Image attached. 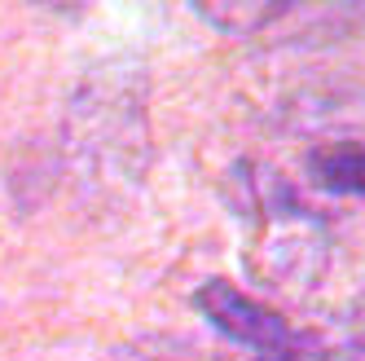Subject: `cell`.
Here are the masks:
<instances>
[{"instance_id":"cell-1","label":"cell","mask_w":365,"mask_h":361,"mask_svg":"<svg viewBox=\"0 0 365 361\" xmlns=\"http://www.w3.org/2000/svg\"><path fill=\"white\" fill-rule=\"evenodd\" d=\"M255 212H259V234L251 260L259 278L277 282V287H312L330 255L326 225L277 176L255 190Z\"/></svg>"},{"instance_id":"cell-2","label":"cell","mask_w":365,"mask_h":361,"mask_svg":"<svg viewBox=\"0 0 365 361\" xmlns=\"http://www.w3.org/2000/svg\"><path fill=\"white\" fill-rule=\"evenodd\" d=\"M194 308L212 322L233 348H242L247 361H326V348L317 335L295 330L282 313L255 295L238 291L233 282L212 278L194 291Z\"/></svg>"},{"instance_id":"cell-3","label":"cell","mask_w":365,"mask_h":361,"mask_svg":"<svg viewBox=\"0 0 365 361\" xmlns=\"http://www.w3.org/2000/svg\"><path fill=\"white\" fill-rule=\"evenodd\" d=\"M308 176L330 194L365 198V146L361 141H326L308 150Z\"/></svg>"}]
</instances>
